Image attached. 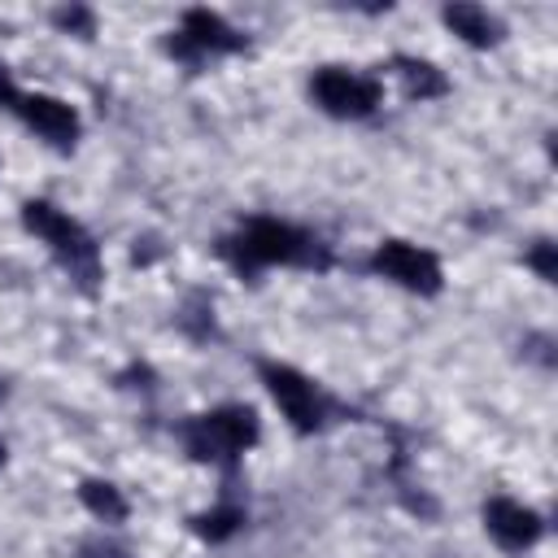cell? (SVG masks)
I'll use <instances>...</instances> for the list:
<instances>
[{
  "mask_svg": "<svg viewBox=\"0 0 558 558\" xmlns=\"http://www.w3.org/2000/svg\"><path fill=\"white\" fill-rule=\"evenodd\" d=\"M227 253L235 262V270L253 275L257 266H275V262H305L310 257V240L288 227V222H270V218H257L248 222L235 240H227Z\"/></svg>",
  "mask_w": 558,
  "mask_h": 558,
  "instance_id": "obj_1",
  "label": "cell"
},
{
  "mask_svg": "<svg viewBox=\"0 0 558 558\" xmlns=\"http://www.w3.org/2000/svg\"><path fill=\"white\" fill-rule=\"evenodd\" d=\"M187 449L205 462H218V458H235L244 453L253 440H257V414L248 405H222L214 414H201L187 423L183 432Z\"/></svg>",
  "mask_w": 558,
  "mask_h": 558,
  "instance_id": "obj_2",
  "label": "cell"
},
{
  "mask_svg": "<svg viewBox=\"0 0 558 558\" xmlns=\"http://www.w3.org/2000/svg\"><path fill=\"white\" fill-rule=\"evenodd\" d=\"M22 218H26V227H31L39 240H48L70 266H78L83 275L96 270V248H92L87 231H83L70 214H61V209L48 205V201H26V205H22Z\"/></svg>",
  "mask_w": 558,
  "mask_h": 558,
  "instance_id": "obj_3",
  "label": "cell"
},
{
  "mask_svg": "<svg viewBox=\"0 0 558 558\" xmlns=\"http://www.w3.org/2000/svg\"><path fill=\"white\" fill-rule=\"evenodd\" d=\"M310 87H314V100L336 118H362V113H371L379 105V83L362 78L353 70H340V65L318 70Z\"/></svg>",
  "mask_w": 558,
  "mask_h": 558,
  "instance_id": "obj_4",
  "label": "cell"
},
{
  "mask_svg": "<svg viewBox=\"0 0 558 558\" xmlns=\"http://www.w3.org/2000/svg\"><path fill=\"white\" fill-rule=\"evenodd\" d=\"M371 266H375L384 279H392V283H401V288H410V292H436V288H440V262H436L427 248L405 244V240H384V244L375 248Z\"/></svg>",
  "mask_w": 558,
  "mask_h": 558,
  "instance_id": "obj_5",
  "label": "cell"
},
{
  "mask_svg": "<svg viewBox=\"0 0 558 558\" xmlns=\"http://www.w3.org/2000/svg\"><path fill=\"white\" fill-rule=\"evenodd\" d=\"M262 379H266V388H270L275 405L283 410V418H288L296 432H314V427H318V418H323V405H318V392H314V384H310L301 371L266 362V366H262Z\"/></svg>",
  "mask_w": 558,
  "mask_h": 558,
  "instance_id": "obj_6",
  "label": "cell"
},
{
  "mask_svg": "<svg viewBox=\"0 0 558 558\" xmlns=\"http://www.w3.org/2000/svg\"><path fill=\"white\" fill-rule=\"evenodd\" d=\"M244 39L218 17V13H209V9H192V13H183V31H179V39L170 44L179 57H201V52H235Z\"/></svg>",
  "mask_w": 558,
  "mask_h": 558,
  "instance_id": "obj_7",
  "label": "cell"
},
{
  "mask_svg": "<svg viewBox=\"0 0 558 558\" xmlns=\"http://www.w3.org/2000/svg\"><path fill=\"white\" fill-rule=\"evenodd\" d=\"M484 523H488L493 541L506 545V549H527V545L541 536V519H536V510H527V506H519V501H506V497L488 501Z\"/></svg>",
  "mask_w": 558,
  "mask_h": 558,
  "instance_id": "obj_8",
  "label": "cell"
},
{
  "mask_svg": "<svg viewBox=\"0 0 558 558\" xmlns=\"http://www.w3.org/2000/svg\"><path fill=\"white\" fill-rule=\"evenodd\" d=\"M13 109L26 118V126H35V131H39L44 140H52V144H70V140L78 135L74 109H70L65 100H57V96H17Z\"/></svg>",
  "mask_w": 558,
  "mask_h": 558,
  "instance_id": "obj_9",
  "label": "cell"
},
{
  "mask_svg": "<svg viewBox=\"0 0 558 558\" xmlns=\"http://www.w3.org/2000/svg\"><path fill=\"white\" fill-rule=\"evenodd\" d=\"M445 22H449L453 35H462L475 48H488L501 31L497 17H488V9H480V4H445Z\"/></svg>",
  "mask_w": 558,
  "mask_h": 558,
  "instance_id": "obj_10",
  "label": "cell"
},
{
  "mask_svg": "<svg viewBox=\"0 0 558 558\" xmlns=\"http://www.w3.org/2000/svg\"><path fill=\"white\" fill-rule=\"evenodd\" d=\"M78 497H83V506H87L96 519H105V523L126 519V501H122V493H118L113 484H105V480H87V484L78 488Z\"/></svg>",
  "mask_w": 558,
  "mask_h": 558,
  "instance_id": "obj_11",
  "label": "cell"
},
{
  "mask_svg": "<svg viewBox=\"0 0 558 558\" xmlns=\"http://www.w3.org/2000/svg\"><path fill=\"white\" fill-rule=\"evenodd\" d=\"M401 78H405V92L418 96V100L445 92V78H440L436 65H427V61H401Z\"/></svg>",
  "mask_w": 558,
  "mask_h": 558,
  "instance_id": "obj_12",
  "label": "cell"
},
{
  "mask_svg": "<svg viewBox=\"0 0 558 558\" xmlns=\"http://www.w3.org/2000/svg\"><path fill=\"white\" fill-rule=\"evenodd\" d=\"M235 523H244V514H240L235 506H222V510L201 514V519H196V532H201V536H209V541H222V536H231V532H235Z\"/></svg>",
  "mask_w": 558,
  "mask_h": 558,
  "instance_id": "obj_13",
  "label": "cell"
},
{
  "mask_svg": "<svg viewBox=\"0 0 558 558\" xmlns=\"http://www.w3.org/2000/svg\"><path fill=\"white\" fill-rule=\"evenodd\" d=\"M57 26L78 31V35H92V13H87V9H61V13H57Z\"/></svg>",
  "mask_w": 558,
  "mask_h": 558,
  "instance_id": "obj_14",
  "label": "cell"
},
{
  "mask_svg": "<svg viewBox=\"0 0 558 558\" xmlns=\"http://www.w3.org/2000/svg\"><path fill=\"white\" fill-rule=\"evenodd\" d=\"M527 262L541 270V279H558V270H554V244H541V248H536Z\"/></svg>",
  "mask_w": 558,
  "mask_h": 558,
  "instance_id": "obj_15",
  "label": "cell"
},
{
  "mask_svg": "<svg viewBox=\"0 0 558 558\" xmlns=\"http://www.w3.org/2000/svg\"><path fill=\"white\" fill-rule=\"evenodd\" d=\"M0 105H17V92H13L9 74H4V65H0Z\"/></svg>",
  "mask_w": 558,
  "mask_h": 558,
  "instance_id": "obj_16",
  "label": "cell"
},
{
  "mask_svg": "<svg viewBox=\"0 0 558 558\" xmlns=\"http://www.w3.org/2000/svg\"><path fill=\"white\" fill-rule=\"evenodd\" d=\"M0 466H4V440H0Z\"/></svg>",
  "mask_w": 558,
  "mask_h": 558,
  "instance_id": "obj_17",
  "label": "cell"
},
{
  "mask_svg": "<svg viewBox=\"0 0 558 558\" xmlns=\"http://www.w3.org/2000/svg\"><path fill=\"white\" fill-rule=\"evenodd\" d=\"M0 397H4V388H0Z\"/></svg>",
  "mask_w": 558,
  "mask_h": 558,
  "instance_id": "obj_18",
  "label": "cell"
}]
</instances>
